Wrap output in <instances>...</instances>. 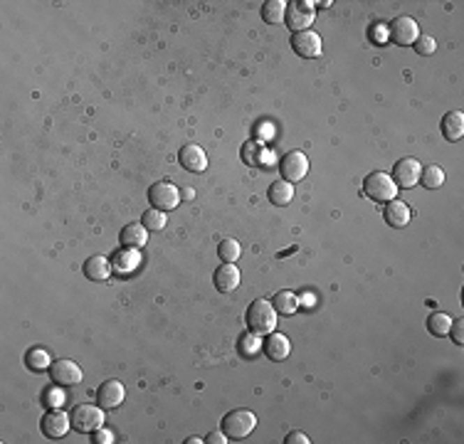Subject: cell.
<instances>
[{
	"mask_svg": "<svg viewBox=\"0 0 464 444\" xmlns=\"http://www.w3.org/2000/svg\"><path fill=\"white\" fill-rule=\"evenodd\" d=\"M417 35H420V32H417V22L412 20V17H407V15L395 17V20L388 25L390 43L401 45V47H410V45L417 40Z\"/></svg>",
	"mask_w": 464,
	"mask_h": 444,
	"instance_id": "ba28073f",
	"label": "cell"
},
{
	"mask_svg": "<svg viewBox=\"0 0 464 444\" xmlns=\"http://www.w3.org/2000/svg\"><path fill=\"white\" fill-rule=\"evenodd\" d=\"M178 163L186 170H190V173H203L208 168V156L197 143H186L181 148V154H178Z\"/></svg>",
	"mask_w": 464,
	"mask_h": 444,
	"instance_id": "4fadbf2b",
	"label": "cell"
},
{
	"mask_svg": "<svg viewBox=\"0 0 464 444\" xmlns=\"http://www.w3.org/2000/svg\"><path fill=\"white\" fill-rule=\"evenodd\" d=\"M412 47H415L417 54H422V57H427V54H433L435 50H437V43H435L430 35H417V40L412 43Z\"/></svg>",
	"mask_w": 464,
	"mask_h": 444,
	"instance_id": "4dcf8cb0",
	"label": "cell"
},
{
	"mask_svg": "<svg viewBox=\"0 0 464 444\" xmlns=\"http://www.w3.org/2000/svg\"><path fill=\"white\" fill-rule=\"evenodd\" d=\"M363 193L371 198L373 202H390L395 200V193H398V185L393 183L388 173L383 170H375L368 178L363 180Z\"/></svg>",
	"mask_w": 464,
	"mask_h": 444,
	"instance_id": "7a4b0ae2",
	"label": "cell"
},
{
	"mask_svg": "<svg viewBox=\"0 0 464 444\" xmlns=\"http://www.w3.org/2000/svg\"><path fill=\"white\" fill-rule=\"evenodd\" d=\"M284 442H287V444H309L311 439L306 437L304 432H289V434H287V439H284Z\"/></svg>",
	"mask_w": 464,
	"mask_h": 444,
	"instance_id": "e575fe53",
	"label": "cell"
},
{
	"mask_svg": "<svg viewBox=\"0 0 464 444\" xmlns=\"http://www.w3.org/2000/svg\"><path fill=\"white\" fill-rule=\"evenodd\" d=\"M449 336H452V341H454L457 346L464 343V321H462V318L452 321V326H449Z\"/></svg>",
	"mask_w": 464,
	"mask_h": 444,
	"instance_id": "d6a6232c",
	"label": "cell"
},
{
	"mask_svg": "<svg viewBox=\"0 0 464 444\" xmlns=\"http://www.w3.org/2000/svg\"><path fill=\"white\" fill-rule=\"evenodd\" d=\"M45 402H47L50 407L62 405V402H64V395H62V392H59V390H54V387H52V390L47 392V400H45Z\"/></svg>",
	"mask_w": 464,
	"mask_h": 444,
	"instance_id": "d590c367",
	"label": "cell"
},
{
	"mask_svg": "<svg viewBox=\"0 0 464 444\" xmlns=\"http://www.w3.org/2000/svg\"><path fill=\"white\" fill-rule=\"evenodd\" d=\"M257 427V417L250 410H232L223 417V432L227 439H245Z\"/></svg>",
	"mask_w": 464,
	"mask_h": 444,
	"instance_id": "3957f363",
	"label": "cell"
},
{
	"mask_svg": "<svg viewBox=\"0 0 464 444\" xmlns=\"http://www.w3.org/2000/svg\"><path fill=\"white\" fill-rule=\"evenodd\" d=\"M114 272V265L102 254H94L84 262V276L89 281H107Z\"/></svg>",
	"mask_w": 464,
	"mask_h": 444,
	"instance_id": "ac0fdd59",
	"label": "cell"
},
{
	"mask_svg": "<svg viewBox=\"0 0 464 444\" xmlns=\"http://www.w3.org/2000/svg\"><path fill=\"white\" fill-rule=\"evenodd\" d=\"M279 173H282V180L287 183H299V180L306 178L309 173V158L301 151H289L284 154V158L279 161Z\"/></svg>",
	"mask_w": 464,
	"mask_h": 444,
	"instance_id": "8992f818",
	"label": "cell"
},
{
	"mask_svg": "<svg viewBox=\"0 0 464 444\" xmlns=\"http://www.w3.org/2000/svg\"><path fill=\"white\" fill-rule=\"evenodd\" d=\"M420 170L422 165L415 158H403L393 165V175L390 178H393V183L398 188H412V185L420 183Z\"/></svg>",
	"mask_w": 464,
	"mask_h": 444,
	"instance_id": "8fae6325",
	"label": "cell"
},
{
	"mask_svg": "<svg viewBox=\"0 0 464 444\" xmlns=\"http://www.w3.org/2000/svg\"><path fill=\"white\" fill-rule=\"evenodd\" d=\"M94 442H96V444H112V442H114V434L109 432V429L99 427V429L94 432Z\"/></svg>",
	"mask_w": 464,
	"mask_h": 444,
	"instance_id": "836d02e7",
	"label": "cell"
},
{
	"mask_svg": "<svg viewBox=\"0 0 464 444\" xmlns=\"http://www.w3.org/2000/svg\"><path fill=\"white\" fill-rule=\"evenodd\" d=\"M72 427V417L67 413H62L59 407H52L43 420H40V429L47 439H59L70 432Z\"/></svg>",
	"mask_w": 464,
	"mask_h": 444,
	"instance_id": "30bf717a",
	"label": "cell"
},
{
	"mask_svg": "<svg viewBox=\"0 0 464 444\" xmlns=\"http://www.w3.org/2000/svg\"><path fill=\"white\" fill-rule=\"evenodd\" d=\"M262 348L267 353L269 360H287L289 353H292V343H289L287 336L282 333H267V339L262 341Z\"/></svg>",
	"mask_w": 464,
	"mask_h": 444,
	"instance_id": "9a60e30c",
	"label": "cell"
},
{
	"mask_svg": "<svg viewBox=\"0 0 464 444\" xmlns=\"http://www.w3.org/2000/svg\"><path fill=\"white\" fill-rule=\"evenodd\" d=\"M287 6L289 3H284V0H267V3L262 6V20L267 22V25H279V22H284Z\"/></svg>",
	"mask_w": 464,
	"mask_h": 444,
	"instance_id": "7402d4cb",
	"label": "cell"
},
{
	"mask_svg": "<svg viewBox=\"0 0 464 444\" xmlns=\"http://www.w3.org/2000/svg\"><path fill=\"white\" fill-rule=\"evenodd\" d=\"M272 306L277 313H282V316H292L297 309H299V296L292 294V291H277L272 299Z\"/></svg>",
	"mask_w": 464,
	"mask_h": 444,
	"instance_id": "44dd1931",
	"label": "cell"
},
{
	"mask_svg": "<svg viewBox=\"0 0 464 444\" xmlns=\"http://www.w3.org/2000/svg\"><path fill=\"white\" fill-rule=\"evenodd\" d=\"M240 254H242V247L237 239L225 237L223 242L218 244V257H220V262H225V265H235L237 259H240Z\"/></svg>",
	"mask_w": 464,
	"mask_h": 444,
	"instance_id": "d4e9b609",
	"label": "cell"
},
{
	"mask_svg": "<svg viewBox=\"0 0 464 444\" xmlns=\"http://www.w3.org/2000/svg\"><path fill=\"white\" fill-rule=\"evenodd\" d=\"M124 395H126V390H124L121 383L104 380L99 385V390H96V405L104 407V410H114V407H119L124 402Z\"/></svg>",
	"mask_w": 464,
	"mask_h": 444,
	"instance_id": "5bb4252c",
	"label": "cell"
},
{
	"mask_svg": "<svg viewBox=\"0 0 464 444\" xmlns=\"http://www.w3.org/2000/svg\"><path fill=\"white\" fill-rule=\"evenodd\" d=\"M383 217H385V222H388L390 228L401 230V228H405L407 222H410V207H407L403 200H390V202H385Z\"/></svg>",
	"mask_w": 464,
	"mask_h": 444,
	"instance_id": "d6986e66",
	"label": "cell"
},
{
	"mask_svg": "<svg viewBox=\"0 0 464 444\" xmlns=\"http://www.w3.org/2000/svg\"><path fill=\"white\" fill-rule=\"evenodd\" d=\"M213 281H215V289L223 291V294H230V291H235L237 286H240V269H237L235 265H225L223 262V265L215 269Z\"/></svg>",
	"mask_w": 464,
	"mask_h": 444,
	"instance_id": "2e32d148",
	"label": "cell"
},
{
	"mask_svg": "<svg viewBox=\"0 0 464 444\" xmlns=\"http://www.w3.org/2000/svg\"><path fill=\"white\" fill-rule=\"evenodd\" d=\"M420 183L425 185L427 191H435L444 183V170L440 165H427V168L420 170Z\"/></svg>",
	"mask_w": 464,
	"mask_h": 444,
	"instance_id": "4316f807",
	"label": "cell"
},
{
	"mask_svg": "<svg viewBox=\"0 0 464 444\" xmlns=\"http://www.w3.org/2000/svg\"><path fill=\"white\" fill-rule=\"evenodd\" d=\"M292 50L299 57L304 59H314L321 54V37L316 35L314 30H304V32H294L292 37Z\"/></svg>",
	"mask_w": 464,
	"mask_h": 444,
	"instance_id": "7c38bea8",
	"label": "cell"
},
{
	"mask_svg": "<svg viewBox=\"0 0 464 444\" xmlns=\"http://www.w3.org/2000/svg\"><path fill=\"white\" fill-rule=\"evenodd\" d=\"M314 17H316L314 3H309V0H297V3L287 6V15H284V22H287L289 30L304 32V30H309V25L314 22Z\"/></svg>",
	"mask_w": 464,
	"mask_h": 444,
	"instance_id": "52a82bcc",
	"label": "cell"
},
{
	"mask_svg": "<svg viewBox=\"0 0 464 444\" xmlns=\"http://www.w3.org/2000/svg\"><path fill=\"white\" fill-rule=\"evenodd\" d=\"M314 302H316L314 294H306V296H304V302H301V304H304V306H314Z\"/></svg>",
	"mask_w": 464,
	"mask_h": 444,
	"instance_id": "74e56055",
	"label": "cell"
},
{
	"mask_svg": "<svg viewBox=\"0 0 464 444\" xmlns=\"http://www.w3.org/2000/svg\"><path fill=\"white\" fill-rule=\"evenodd\" d=\"M25 360H27V368L35 370V373H40V370L52 365V358H50V353L45 348H30L25 355Z\"/></svg>",
	"mask_w": 464,
	"mask_h": 444,
	"instance_id": "83f0119b",
	"label": "cell"
},
{
	"mask_svg": "<svg viewBox=\"0 0 464 444\" xmlns=\"http://www.w3.org/2000/svg\"><path fill=\"white\" fill-rule=\"evenodd\" d=\"M50 378H52L54 385H62V387L77 385V383H82V368L75 363V360L59 358L50 365Z\"/></svg>",
	"mask_w": 464,
	"mask_h": 444,
	"instance_id": "9c48e42d",
	"label": "cell"
},
{
	"mask_svg": "<svg viewBox=\"0 0 464 444\" xmlns=\"http://www.w3.org/2000/svg\"><path fill=\"white\" fill-rule=\"evenodd\" d=\"M247 326L257 336H267L277 328V311H274L272 302L267 299H257L247 309Z\"/></svg>",
	"mask_w": 464,
	"mask_h": 444,
	"instance_id": "6da1fadb",
	"label": "cell"
},
{
	"mask_svg": "<svg viewBox=\"0 0 464 444\" xmlns=\"http://www.w3.org/2000/svg\"><path fill=\"white\" fill-rule=\"evenodd\" d=\"M242 161H245L247 165L260 163V161H262V148H260V143L247 141L245 146H242Z\"/></svg>",
	"mask_w": 464,
	"mask_h": 444,
	"instance_id": "1f68e13d",
	"label": "cell"
},
{
	"mask_svg": "<svg viewBox=\"0 0 464 444\" xmlns=\"http://www.w3.org/2000/svg\"><path fill=\"white\" fill-rule=\"evenodd\" d=\"M440 128H442V136L447 138L449 143L459 141V138L464 136V114L462 111H449V114H444Z\"/></svg>",
	"mask_w": 464,
	"mask_h": 444,
	"instance_id": "ffe728a7",
	"label": "cell"
},
{
	"mask_svg": "<svg viewBox=\"0 0 464 444\" xmlns=\"http://www.w3.org/2000/svg\"><path fill=\"white\" fill-rule=\"evenodd\" d=\"M205 442H210V444H227V434L220 429V432H210L208 437H205Z\"/></svg>",
	"mask_w": 464,
	"mask_h": 444,
	"instance_id": "8d00e7d4",
	"label": "cell"
},
{
	"mask_svg": "<svg viewBox=\"0 0 464 444\" xmlns=\"http://www.w3.org/2000/svg\"><path fill=\"white\" fill-rule=\"evenodd\" d=\"M139 262H141V257H139L136 249L124 247L121 252L114 254V269L124 272V274H126V272H134L136 267H139Z\"/></svg>",
	"mask_w": 464,
	"mask_h": 444,
	"instance_id": "cb8c5ba5",
	"label": "cell"
},
{
	"mask_svg": "<svg viewBox=\"0 0 464 444\" xmlns=\"http://www.w3.org/2000/svg\"><path fill=\"white\" fill-rule=\"evenodd\" d=\"M72 427L77 432L94 434L99 427H104V407L99 405H77L72 410Z\"/></svg>",
	"mask_w": 464,
	"mask_h": 444,
	"instance_id": "277c9868",
	"label": "cell"
},
{
	"mask_svg": "<svg viewBox=\"0 0 464 444\" xmlns=\"http://www.w3.org/2000/svg\"><path fill=\"white\" fill-rule=\"evenodd\" d=\"M119 242L128 249H139L149 242V230L141 222H128V225L121 228V232H119Z\"/></svg>",
	"mask_w": 464,
	"mask_h": 444,
	"instance_id": "e0dca14e",
	"label": "cell"
},
{
	"mask_svg": "<svg viewBox=\"0 0 464 444\" xmlns=\"http://www.w3.org/2000/svg\"><path fill=\"white\" fill-rule=\"evenodd\" d=\"M149 202L151 207H156V210H173V207H178V202H181V193H178V188L173 183H168V180H158V183H154L149 188Z\"/></svg>",
	"mask_w": 464,
	"mask_h": 444,
	"instance_id": "5b68a950",
	"label": "cell"
},
{
	"mask_svg": "<svg viewBox=\"0 0 464 444\" xmlns=\"http://www.w3.org/2000/svg\"><path fill=\"white\" fill-rule=\"evenodd\" d=\"M165 212L163 210H156V207H149V210L141 215V225H144L149 232H160L165 228Z\"/></svg>",
	"mask_w": 464,
	"mask_h": 444,
	"instance_id": "484cf974",
	"label": "cell"
},
{
	"mask_svg": "<svg viewBox=\"0 0 464 444\" xmlns=\"http://www.w3.org/2000/svg\"><path fill=\"white\" fill-rule=\"evenodd\" d=\"M260 348H262V343H260V336H257V333L250 331L240 339V355H245V358H252Z\"/></svg>",
	"mask_w": 464,
	"mask_h": 444,
	"instance_id": "f546056e",
	"label": "cell"
},
{
	"mask_svg": "<svg viewBox=\"0 0 464 444\" xmlns=\"http://www.w3.org/2000/svg\"><path fill=\"white\" fill-rule=\"evenodd\" d=\"M449 326H452V318L447 313H433V316L427 318V331L442 339V336H449Z\"/></svg>",
	"mask_w": 464,
	"mask_h": 444,
	"instance_id": "f1b7e54d",
	"label": "cell"
},
{
	"mask_svg": "<svg viewBox=\"0 0 464 444\" xmlns=\"http://www.w3.org/2000/svg\"><path fill=\"white\" fill-rule=\"evenodd\" d=\"M269 200L274 202V205H279V207H284V205H289L292 202V198H294V185L292 183H287V180H274L272 185H269Z\"/></svg>",
	"mask_w": 464,
	"mask_h": 444,
	"instance_id": "603a6c76",
	"label": "cell"
}]
</instances>
